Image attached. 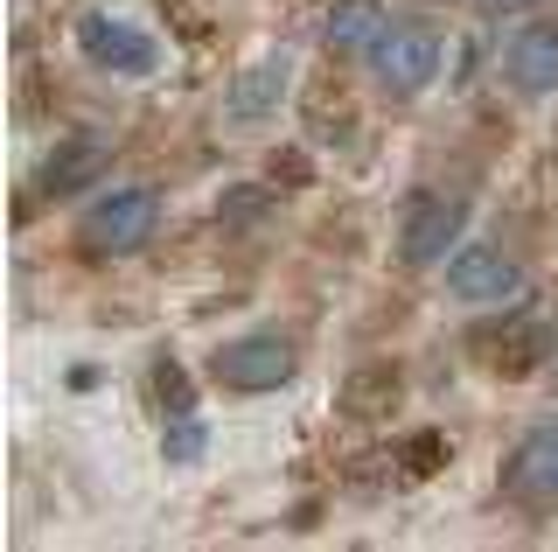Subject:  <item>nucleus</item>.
Segmentation results:
<instances>
[{"instance_id":"obj_5","label":"nucleus","mask_w":558,"mask_h":552,"mask_svg":"<svg viewBox=\"0 0 558 552\" xmlns=\"http://www.w3.org/2000/svg\"><path fill=\"white\" fill-rule=\"evenodd\" d=\"M70 36H77V57L92 63V71H105V77H154V63H161V43H154L140 22H126V14H112V8L77 14Z\"/></svg>"},{"instance_id":"obj_3","label":"nucleus","mask_w":558,"mask_h":552,"mask_svg":"<svg viewBox=\"0 0 558 552\" xmlns=\"http://www.w3.org/2000/svg\"><path fill=\"white\" fill-rule=\"evenodd\" d=\"M371 77H377V92H391V98H418L433 77H440V63H447V43L433 36L426 22H391L384 36L371 43Z\"/></svg>"},{"instance_id":"obj_12","label":"nucleus","mask_w":558,"mask_h":552,"mask_svg":"<svg viewBox=\"0 0 558 552\" xmlns=\"http://www.w3.org/2000/svg\"><path fill=\"white\" fill-rule=\"evenodd\" d=\"M161 455H168V469H196V461L209 455V427L196 420V406H189V412H168Z\"/></svg>"},{"instance_id":"obj_4","label":"nucleus","mask_w":558,"mask_h":552,"mask_svg":"<svg viewBox=\"0 0 558 552\" xmlns=\"http://www.w3.org/2000/svg\"><path fill=\"white\" fill-rule=\"evenodd\" d=\"M468 238V196L461 189H412L398 217V252L405 266H447V252Z\"/></svg>"},{"instance_id":"obj_8","label":"nucleus","mask_w":558,"mask_h":552,"mask_svg":"<svg viewBox=\"0 0 558 552\" xmlns=\"http://www.w3.org/2000/svg\"><path fill=\"white\" fill-rule=\"evenodd\" d=\"M502 77L517 98H551L558 92V22H523L502 43Z\"/></svg>"},{"instance_id":"obj_9","label":"nucleus","mask_w":558,"mask_h":552,"mask_svg":"<svg viewBox=\"0 0 558 552\" xmlns=\"http://www.w3.org/2000/svg\"><path fill=\"white\" fill-rule=\"evenodd\" d=\"M105 161H112V147H105V133H70L57 141V154L43 161V196H77V189H98L105 182Z\"/></svg>"},{"instance_id":"obj_1","label":"nucleus","mask_w":558,"mask_h":552,"mask_svg":"<svg viewBox=\"0 0 558 552\" xmlns=\"http://www.w3.org/2000/svg\"><path fill=\"white\" fill-rule=\"evenodd\" d=\"M154 231H161V196L147 182L105 189L92 211L77 217V245L92 259H133L140 245H154Z\"/></svg>"},{"instance_id":"obj_10","label":"nucleus","mask_w":558,"mask_h":552,"mask_svg":"<svg viewBox=\"0 0 558 552\" xmlns=\"http://www.w3.org/2000/svg\"><path fill=\"white\" fill-rule=\"evenodd\" d=\"M502 482H510V496H523V504H558V427L523 434Z\"/></svg>"},{"instance_id":"obj_6","label":"nucleus","mask_w":558,"mask_h":552,"mask_svg":"<svg viewBox=\"0 0 558 552\" xmlns=\"http://www.w3.org/2000/svg\"><path fill=\"white\" fill-rule=\"evenodd\" d=\"M447 295L468 308H517L523 301V266L502 245H453L447 252Z\"/></svg>"},{"instance_id":"obj_2","label":"nucleus","mask_w":558,"mask_h":552,"mask_svg":"<svg viewBox=\"0 0 558 552\" xmlns=\"http://www.w3.org/2000/svg\"><path fill=\"white\" fill-rule=\"evenodd\" d=\"M301 371V350H293L279 329H252V336H231L217 357H209V385L238 392V399H258V392H279L293 385Z\"/></svg>"},{"instance_id":"obj_7","label":"nucleus","mask_w":558,"mask_h":552,"mask_svg":"<svg viewBox=\"0 0 558 552\" xmlns=\"http://www.w3.org/2000/svg\"><path fill=\"white\" fill-rule=\"evenodd\" d=\"M287 92H293V57L287 49L252 57L231 84H223V127H272L279 106H287Z\"/></svg>"},{"instance_id":"obj_13","label":"nucleus","mask_w":558,"mask_h":552,"mask_svg":"<svg viewBox=\"0 0 558 552\" xmlns=\"http://www.w3.org/2000/svg\"><path fill=\"white\" fill-rule=\"evenodd\" d=\"M482 14H517V8H537V0H475Z\"/></svg>"},{"instance_id":"obj_11","label":"nucleus","mask_w":558,"mask_h":552,"mask_svg":"<svg viewBox=\"0 0 558 552\" xmlns=\"http://www.w3.org/2000/svg\"><path fill=\"white\" fill-rule=\"evenodd\" d=\"M384 28H391L384 0H336V8L322 14V43L336 49V57H371V43Z\"/></svg>"}]
</instances>
